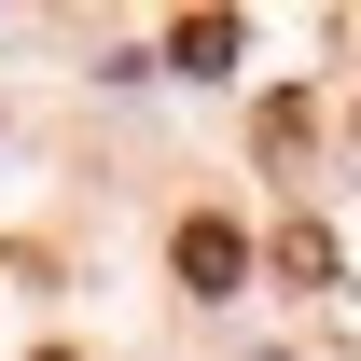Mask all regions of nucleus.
Listing matches in <instances>:
<instances>
[{"label": "nucleus", "instance_id": "nucleus-1", "mask_svg": "<svg viewBox=\"0 0 361 361\" xmlns=\"http://www.w3.org/2000/svg\"><path fill=\"white\" fill-rule=\"evenodd\" d=\"M167 264H180V292H236V278H250V236H236L223 209H195V223H180V250H167Z\"/></svg>", "mask_w": 361, "mask_h": 361}, {"label": "nucleus", "instance_id": "nucleus-4", "mask_svg": "<svg viewBox=\"0 0 361 361\" xmlns=\"http://www.w3.org/2000/svg\"><path fill=\"white\" fill-rule=\"evenodd\" d=\"M56 361H70V348H56Z\"/></svg>", "mask_w": 361, "mask_h": 361}, {"label": "nucleus", "instance_id": "nucleus-3", "mask_svg": "<svg viewBox=\"0 0 361 361\" xmlns=\"http://www.w3.org/2000/svg\"><path fill=\"white\" fill-rule=\"evenodd\" d=\"M278 278H306V292H319V278H334V236H319V223H292V236H278Z\"/></svg>", "mask_w": 361, "mask_h": 361}, {"label": "nucleus", "instance_id": "nucleus-2", "mask_svg": "<svg viewBox=\"0 0 361 361\" xmlns=\"http://www.w3.org/2000/svg\"><path fill=\"white\" fill-rule=\"evenodd\" d=\"M167 56H180V70H236V14H180Z\"/></svg>", "mask_w": 361, "mask_h": 361}]
</instances>
